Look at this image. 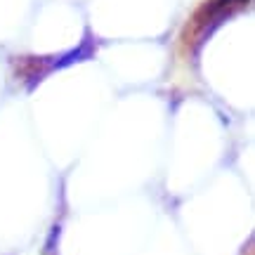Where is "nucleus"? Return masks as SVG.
Segmentation results:
<instances>
[]
</instances>
